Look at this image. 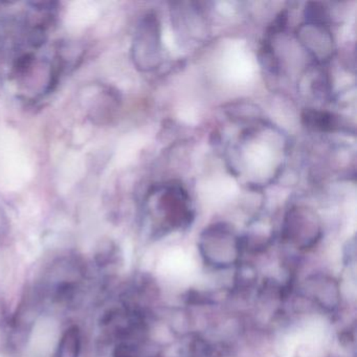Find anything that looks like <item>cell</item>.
<instances>
[{
    "mask_svg": "<svg viewBox=\"0 0 357 357\" xmlns=\"http://www.w3.org/2000/svg\"><path fill=\"white\" fill-rule=\"evenodd\" d=\"M91 281L84 260L76 256L58 258L41 278L39 303L56 312L76 309L84 301Z\"/></svg>",
    "mask_w": 357,
    "mask_h": 357,
    "instance_id": "1",
    "label": "cell"
},
{
    "mask_svg": "<svg viewBox=\"0 0 357 357\" xmlns=\"http://www.w3.org/2000/svg\"><path fill=\"white\" fill-rule=\"evenodd\" d=\"M144 212L156 233L185 229L194 220L189 193L174 181L152 188L144 202Z\"/></svg>",
    "mask_w": 357,
    "mask_h": 357,
    "instance_id": "2",
    "label": "cell"
},
{
    "mask_svg": "<svg viewBox=\"0 0 357 357\" xmlns=\"http://www.w3.org/2000/svg\"><path fill=\"white\" fill-rule=\"evenodd\" d=\"M198 250L204 262L217 271L237 266L243 252L242 237L229 223L208 225L198 238Z\"/></svg>",
    "mask_w": 357,
    "mask_h": 357,
    "instance_id": "3",
    "label": "cell"
},
{
    "mask_svg": "<svg viewBox=\"0 0 357 357\" xmlns=\"http://www.w3.org/2000/svg\"><path fill=\"white\" fill-rule=\"evenodd\" d=\"M323 237L321 217L310 206H294L287 210L281 227L286 244L304 252L317 245Z\"/></svg>",
    "mask_w": 357,
    "mask_h": 357,
    "instance_id": "4",
    "label": "cell"
},
{
    "mask_svg": "<svg viewBox=\"0 0 357 357\" xmlns=\"http://www.w3.org/2000/svg\"><path fill=\"white\" fill-rule=\"evenodd\" d=\"M131 57L141 72H153L162 64V24L153 12L146 14L137 24Z\"/></svg>",
    "mask_w": 357,
    "mask_h": 357,
    "instance_id": "5",
    "label": "cell"
},
{
    "mask_svg": "<svg viewBox=\"0 0 357 357\" xmlns=\"http://www.w3.org/2000/svg\"><path fill=\"white\" fill-rule=\"evenodd\" d=\"M296 36L303 49L319 66L327 63L333 58L335 41L328 24L305 20L296 29Z\"/></svg>",
    "mask_w": 357,
    "mask_h": 357,
    "instance_id": "6",
    "label": "cell"
},
{
    "mask_svg": "<svg viewBox=\"0 0 357 357\" xmlns=\"http://www.w3.org/2000/svg\"><path fill=\"white\" fill-rule=\"evenodd\" d=\"M300 291L309 302L327 313L335 312L342 303L340 283L328 273L308 275L303 281Z\"/></svg>",
    "mask_w": 357,
    "mask_h": 357,
    "instance_id": "7",
    "label": "cell"
},
{
    "mask_svg": "<svg viewBox=\"0 0 357 357\" xmlns=\"http://www.w3.org/2000/svg\"><path fill=\"white\" fill-rule=\"evenodd\" d=\"M303 124L312 131L321 133H354L350 123L340 114L317 108H306L302 114Z\"/></svg>",
    "mask_w": 357,
    "mask_h": 357,
    "instance_id": "8",
    "label": "cell"
},
{
    "mask_svg": "<svg viewBox=\"0 0 357 357\" xmlns=\"http://www.w3.org/2000/svg\"><path fill=\"white\" fill-rule=\"evenodd\" d=\"M174 26L181 28L183 36H195L204 30L206 22L200 10L192 7V3H179L178 8L173 10Z\"/></svg>",
    "mask_w": 357,
    "mask_h": 357,
    "instance_id": "9",
    "label": "cell"
},
{
    "mask_svg": "<svg viewBox=\"0 0 357 357\" xmlns=\"http://www.w3.org/2000/svg\"><path fill=\"white\" fill-rule=\"evenodd\" d=\"M82 349V335L77 326H72L62 334L55 357H79Z\"/></svg>",
    "mask_w": 357,
    "mask_h": 357,
    "instance_id": "10",
    "label": "cell"
}]
</instances>
